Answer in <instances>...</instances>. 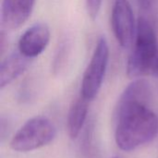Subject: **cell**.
<instances>
[{"label": "cell", "mask_w": 158, "mask_h": 158, "mask_svg": "<svg viewBox=\"0 0 158 158\" xmlns=\"http://www.w3.org/2000/svg\"><path fill=\"white\" fill-rule=\"evenodd\" d=\"M149 83L137 79L123 91L116 107L115 140L123 151H133L154 140L158 118L151 107Z\"/></svg>", "instance_id": "obj_1"}, {"label": "cell", "mask_w": 158, "mask_h": 158, "mask_svg": "<svg viewBox=\"0 0 158 158\" xmlns=\"http://www.w3.org/2000/svg\"><path fill=\"white\" fill-rule=\"evenodd\" d=\"M132 44V50L127 62L128 76L139 79L146 75H154L158 56L157 36L154 25L147 18L138 19Z\"/></svg>", "instance_id": "obj_2"}, {"label": "cell", "mask_w": 158, "mask_h": 158, "mask_svg": "<svg viewBox=\"0 0 158 158\" xmlns=\"http://www.w3.org/2000/svg\"><path fill=\"white\" fill-rule=\"evenodd\" d=\"M54 123L45 117L29 119L13 136L10 147L17 152H30L50 143L56 137Z\"/></svg>", "instance_id": "obj_3"}, {"label": "cell", "mask_w": 158, "mask_h": 158, "mask_svg": "<svg viewBox=\"0 0 158 158\" xmlns=\"http://www.w3.org/2000/svg\"><path fill=\"white\" fill-rule=\"evenodd\" d=\"M108 62V43L105 36H101L96 42L94 53L81 80V96L85 100L90 102L97 96L105 79Z\"/></svg>", "instance_id": "obj_4"}, {"label": "cell", "mask_w": 158, "mask_h": 158, "mask_svg": "<svg viewBox=\"0 0 158 158\" xmlns=\"http://www.w3.org/2000/svg\"><path fill=\"white\" fill-rule=\"evenodd\" d=\"M111 26L118 44L123 48L130 47L135 37L137 22L129 0H114Z\"/></svg>", "instance_id": "obj_5"}, {"label": "cell", "mask_w": 158, "mask_h": 158, "mask_svg": "<svg viewBox=\"0 0 158 158\" xmlns=\"http://www.w3.org/2000/svg\"><path fill=\"white\" fill-rule=\"evenodd\" d=\"M50 36L51 32L47 24L35 23L21 34L18 43V50L25 57L32 59L46 49Z\"/></svg>", "instance_id": "obj_6"}, {"label": "cell", "mask_w": 158, "mask_h": 158, "mask_svg": "<svg viewBox=\"0 0 158 158\" xmlns=\"http://www.w3.org/2000/svg\"><path fill=\"white\" fill-rule=\"evenodd\" d=\"M36 0H2L1 23L7 31L20 28L31 17Z\"/></svg>", "instance_id": "obj_7"}, {"label": "cell", "mask_w": 158, "mask_h": 158, "mask_svg": "<svg viewBox=\"0 0 158 158\" xmlns=\"http://www.w3.org/2000/svg\"><path fill=\"white\" fill-rule=\"evenodd\" d=\"M30 65V59L21 55L19 50L10 53L2 60L0 66V87L5 88L20 75Z\"/></svg>", "instance_id": "obj_8"}, {"label": "cell", "mask_w": 158, "mask_h": 158, "mask_svg": "<svg viewBox=\"0 0 158 158\" xmlns=\"http://www.w3.org/2000/svg\"><path fill=\"white\" fill-rule=\"evenodd\" d=\"M88 103L89 101L80 96L70 106L68 114L67 128L69 135L72 140L76 139L80 135L84 126L88 113Z\"/></svg>", "instance_id": "obj_9"}, {"label": "cell", "mask_w": 158, "mask_h": 158, "mask_svg": "<svg viewBox=\"0 0 158 158\" xmlns=\"http://www.w3.org/2000/svg\"><path fill=\"white\" fill-rule=\"evenodd\" d=\"M85 3L89 17L92 19H95L100 12L103 0H85Z\"/></svg>", "instance_id": "obj_10"}, {"label": "cell", "mask_w": 158, "mask_h": 158, "mask_svg": "<svg viewBox=\"0 0 158 158\" xmlns=\"http://www.w3.org/2000/svg\"><path fill=\"white\" fill-rule=\"evenodd\" d=\"M142 3H143V5H144L146 6H149L152 3V0H142Z\"/></svg>", "instance_id": "obj_11"}, {"label": "cell", "mask_w": 158, "mask_h": 158, "mask_svg": "<svg viewBox=\"0 0 158 158\" xmlns=\"http://www.w3.org/2000/svg\"><path fill=\"white\" fill-rule=\"evenodd\" d=\"M114 158H118V157H114Z\"/></svg>", "instance_id": "obj_12"}]
</instances>
